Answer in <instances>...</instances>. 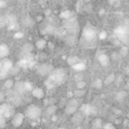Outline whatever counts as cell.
<instances>
[{"instance_id": "6da1fadb", "label": "cell", "mask_w": 129, "mask_h": 129, "mask_svg": "<svg viewBox=\"0 0 129 129\" xmlns=\"http://www.w3.org/2000/svg\"><path fill=\"white\" fill-rule=\"evenodd\" d=\"M66 78V71L63 69H56L52 70L49 74V78L47 81V84H50L51 86H58L60 85Z\"/></svg>"}, {"instance_id": "7a4b0ae2", "label": "cell", "mask_w": 129, "mask_h": 129, "mask_svg": "<svg viewBox=\"0 0 129 129\" xmlns=\"http://www.w3.org/2000/svg\"><path fill=\"white\" fill-rule=\"evenodd\" d=\"M114 35L121 41V43L126 45L129 44V28L125 24L119 25L117 28H115Z\"/></svg>"}, {"instance_id": "3957f363", "label": "cell", "mask_w": 129, "mask_h": 129, "mask_svg": "<svg viewBox=\"0 0 129 129\" xmlns=\"http://www.w3.org/2000/svg\"><path fill=\"white\" fill-rule=\"evenodd\" d=\"M40 115H41V109L34 104L28 105L24 112V116L30 120H37L40 117Z\"/></svg>"}, {"instance_id": "277c9868", "label": "cell", "mask_w": 129, "mask_h": 129, "mask_svg": "<svg viewBox=\"0 0 129 129\" xmlns=\"http://www.w3.org/2000/svg\"><path fill=\"white\" fill-rule=\"evenodd\" d=\"M82 36H83V39L88 42V43H93L96 41V38L98 36L97 34V31L94 27L90 26V25H87L84 29H83V32H82Z\"/></svg>"}, {"instance_id": "5b68a950", "label": "cell", "mask_w": 129, "mask_h": 129, "mask_svg": "<svg viewBox=\"0 0 129 129\" xmlns=\"http://www.w3.org/2000/svg\"><path fill=\"white\" fill-rule=\"evenodd\" d=\"M80 102L77 100V98L73 97V98H70V100L67 102L66 106H64V113L67 115H73L80 107Z\"/></svg>"}, {"instance_id": "8992f818", "label": "cell", "mask_w": 129, "mask_h": 129, "mask_svg": "<svg viewBox=\"0 0 129 129\" xmlns=\"http://www.w3.org/2000/svg\"><path fill=\"white\" fill-rule=\"evenodd\" d=\"M62 24H63V27L72 34H74L76 30H78V19L75 16H71L70 18L63 20Z\"/></svg>"}, {"instance_id": "52a82bcc", "label": "cell", "mask_w": 129, "mask_h": 129, "mask_svg": "<svg viewBox=\"0 0 129 129\" xmlns=\"http://www.w3.org/2000/svg\"><path fill=\"white\" fill-rule=\"evenodd\" d=\"M79 111H81V112L85 115V117H88V116L97 114V110H96V108H95L93 105L88 104V103L82 104V105L79 107Z\"/></svg>"}, {"instance_id": "ba28073f", "label": "cell", "mask_w": 129, "mask_h": 129, "mask_svg": "<svg viewBox=\"0 0 129 129\" xmlns=\"http://www.w3.org/2000/svg\"><path fill=\"white\" fill-rule=\"evenodd\" d=\"M24 114H22V113H14V115L11 117V124H12V126L13 127H15V128H17V127H20L21 125H22V123H23V121H24Z\"/></svg>"}, {"instance_id": "9c48e42d", "label": "cell", "mask_w": 129, "mask_h": 129, "mask_svg": "<svg viewBox=\"0 0 129 129\" xmlns=\"http://www.w3.org/2000/svg\"><path fill=\"white\" fill-rule=\"evenodd\" d=\"M52 71V67L49 64V63H41L37 67L36 69V72L39 76H46V75H49Z\"/></svg>"}, {"instance_id": "30bf717a", "label": "cell", "mask_w": 129, "mask_h": 129, "mask_svg": "<svg viewBox=\"0 0 129 129\" xmlns=\"http://www.w3.org/2000/svg\"><path fill=\"white\" fill-rule=\"evenodd\" d=\"M72 122L75 124V125H80L84 120H85V115L81 112V111H76L73 115H72Z\"/></svg>"}, {"instance_id": "8fae6325", "label": "cell", "mask_w": 129, "mask_h": 129, "mask_svg": "<svg viewBox=\"0 0 129 129\" xmlns=\"http://www.w3.org/2000/svg\"><path fill=\"white\" fill-rule=\"evenodd\" d=\"M31 95H32V97H34L36 99H43L44 98V91L42 88L36 87V88H33L31 90Z\"/></svg>"}, {"instance_id": "7c38bea8", "label": "cell", "mask_w": 129, "mask_h": 129, "mask_svg": "<svg viewBox=\"0 0 129 129\" xmlns=\"http://www.w3.org/2000/svg\"><path fill=\"white\" fill-rule=\"evenodd\" d=\"M98 60H99L101 66L107 67L109 64V62H110V56L108 54H106V53H101V54L98 55Z\"/></svg>"}, {"instance_id": "4fadbf2b", "label": "cell", "mask_w": 129, "mask_h": 129, "mask_svg": "<svg viewBox=\"0 0 129 129\" xmlns=\"http://www.w3.org/2000/svg\"><path fill=\"white\" fill-rule=\"evenodd\" d=\"M1 60H2V69H1V70H4V71H6V72H9V70L13 67L12 60H10V59L7 58V57L1 58Z\"/></svg>"}, {"instance_id": "5bb4252c", "label": "cell", "mask_w": 129, "mask_h": 129, "mask_svg": "<svg viewBox=\"0 0 129 129\" xmlns=\"http://www.w3.org/2000/svg\"><path fill=\"white\" fill-rule=\"evenodd\" d=\"M9 47L7 44L5 43H1L0 44V58H4V57H7L9 55Z\"/></svg>"}, {"instance_id": "9a60e30c", "label": "cell", "mask_w": 129, "mask_h": 129, "mask_svg": "<svg viewBox=\"0 0 129 129\" xmlns=\"http://www.w3.org/2000/svg\"><path fill=\"white\" fill-rule=\"evenodd\" d=\"M46 40L44 39V38H39V39H37L36 40V42H35V47L37 48V49H43L45 46H46Z\"/></svg>"}, {"instance_id": "2e32d148", "label": "cell", "mask_w": 129, "mask_h": 129, "mask_svg": "<svg viewBox=\"0 0 129 129\" xmlns=\"http://www.w3.org/2000/svg\"><path fill=\"white\" fill-rule=\"evenodd\" d=\"M72 68H73L75 71H77V72H83V71L86 69V64H85L84 62H82V61L79 60L78 62H76L75 64H73Z\"/></svg>"}, {"instance_id": "e0dca14e", "label": "cell", "mask_w": 129, "mask_h": 129, "mask_svg": "<svg viewBox=\"0 0 129 129\" xmlns=\"http://www.w3.org/2000/svg\"><path fill=\"white\" fill-rule=\"evenodd\" d=\"M73 94H74V97L75 98H83L85 95H86V90L85 89H77L73 91Z\"/></svg>"}, {"instance_id": "ac0fdd59", "label": "cell", "mask_w": 129, "mask_h": 129, "mask_svg": "<svg viewBox=\"0 0 129 129\" xmlns=\"http://www.w3.org/2000/svg\"><path fill=\"white\" fill-rule=\"evenodd\" d=\"M56 110H57V106L55 105V104H49V105H47V107H46V113L48 114V115H53V114H55V112H56Z\"/></svg>"}, {"instance_id": "d6986e66", "label": "cell", "mask_w": 129, "mask_h": 129, "mask_svg": "<svg viewBox=\"0 0 129 129\" xmlns=\"http://www.w3.org/2000/svg\"><path fill=\"white\" fill-rule=\"evenodd\" d=\"M22 23L25 25V26H33L34 25V23H35V20L34 19H32L29 15H27L24 19H23V21H22Z\"/></svg>"}, {"instance_id": "ffe728a7", "label": "cell", "mask_w": 129, "mask_h": 129, "mask_svg": "<svg viewBox=\"0 0 129 129\" xmlns=\"http://www.w3.org/2000/svg\"><path fill=\"white\" fill-rule=\"evenodd\" d=\"M103 85H104V82L101 80V79H96L94 82H93V88L94 89H96V90H101L102 89V87H103Z\"/></svg>"}, {"instance_id": "44dd1931", "label": "cell", "mask_w": 129, "mask_h": 129, "mask_svg": "<svg viewBox=\"0 0 129 129\" xmlns=\"http://www.w3.org/2000/svg\"><path fill=\"white\" fill-rule=\"evenodd\" d=\"M103 126V122H102V119L100 118H96L95 120H93L92 122V127L95 128V129H99V128H102Z\"/></svg>"}, {"instance_id": "7402d4cb", "label": "cell", "mask_w": 129, "mask_h": 129, "mask_svg": "<svg viewBox=\"0 0 129 129\" xmlns=\"http://www.w3.org/2000/svg\"><path fill=\"white\" fill-rule=\"evenodd\" d=\"M71 16H73V13L70 11V10H64V11H62V12H60L59 13V18L60 19H62V20H66V19H68V18H70Z\"/></svg>"}, {"instance_id": "603a6c76", "label": "cell", "mask_w": 129, "mask_h": 129, "mask_svg": "<svg viewBox=\"0 0 129 129\" xmlns=\"http://www.w3.org/2000/svg\"><path fill=\"white\" fill-rule=\"evenodd\" d=\"M126 97H127V92H125V91H119V92H117V94L115 95V99H116L117 101H122V100H124Z\"/></svg>"}, {"instance_id": "cb8c5ba5", "label": "cell", "mask_w": 129, "mask_h": 129, "mask_svg": "<svg viewBox=\"0 0 129 129\" xmlns=\"http://www.w3.org/2000/svg\"><path fill=\"white\" fill-rule=\"evenodd\" d=\"M13 86H14V81H13L12 79H7V80H5V82H4V84H3V87H4L5 89H7V90L12 89Z\"/></svg>"}, {"instance_id": "d4e9b609", "label": "cell", "mask_w": 129, "mask_h": 129, "mask_svg": "<svg viewBox=\"0 0 129 129\" xmlns=\"http://www.w3.org/2000/svg\"><path fill=\"white\" fill-rule=\"evenodd\" d=\"M115 78H116V76H115L114 74L108 75V76L106 77L105 81H104V84H105V85H110V84H112V83L115 81Z\"/></svg>"}, {"instance_id": "484cf974", "label": "cell", "mask_w": 129, "mask_h": 129, "mask_svg": "<svg viewBox=\"0 0 129 129\" xmlns=\"http://www.w3.org/2000/svg\"><path fill=\"white\" fill-rule=\"evenodd\" d=\"M33 49V45L31 43H25L23 46H22V50L25 52V53H30Z\"/></svg>"}, {"instance_id": "4316f807", "label": "cell", "mask_w": 129, "mask_h": 129, "mask_svg": "<svg viewBox=\"0 0 129 129\" xmlns=\"http://www.w3.org/2000/svg\"><path fill=\"white\" fill-rule=\"evenodd\" d=\"M19 71H20V67H19L18 64H17V66H13V67L9 70L8 74L11 75V76H15V75H17V74L19 73Z\"/></svg>"}, {"instance_id": "83f0119b", "label": "cell", "mask_w": 129, "mask_h": 129, "mask_svg": "<svg viewBox=\"0 0 129 129\" xmlns=\"http://www.w3.org/2000/svg\"><path fill=\"white\" fill-rule=\"evenodd\" d=\"M86 86H87V83H86V81L84 79L83 80H79V81L76 82V88L77 89H85Z\"/></svg>"}, {"instance_id": "f1b7e54d", "label": "cell", "mask_w": 129, "mask_h": 129, "mask_svg": "<svg viewBox=\"0 0 129 129\" xmlns=\"http://www.w3.org/2000/svg\"><path fill=\"white\" fill-rule=\"evenodd\" d=\"M80 59H79V57L78 56H76V55H72V56H69L68 57V63L72 67L73 64H75L76 62H78Z\"/></svg>"}, {"instance_id": "f546056e", "label": "cell", "mask_w": 129, "mask_h": 129, "mask_svg": "<svg viewBox=\"0 0 129 129\" xmlns=\"http://www.w3.org/2000/svg\"><path fill=\"white\" fill-rule=\"evenodd\" d=\"M83 10L86 12H91V11H93V5L90 2H86V3H84Z\"/></svg>"}, {"instance_id": "4dcf8cb0", "label": "cell", "mask_w": 129, "mask_h": 129, "mask_svg": "<svg viewBox=\"0 0 129 129\" xmlns=\"http://www.w3.org/2000/svg\"><path fill=\"white\" fill-rule=\"evenodd\" d=\"M84 1L83 0H80V1H78V3L76 4V9H77V11H80V10H82L83 9V6H84Z\"/></svg>"}, {"instance_id": "1f68e13d", "label": "cell", "mask_w": 129, "mask_h": 129, "mask_svg": "<svg viewBox=\"0 0 129 129\" xmlns=\"http://www.w3.org/2000/svg\"><path fill=\"white\" fill-rule=\"evenodd\" d=\"M107 36H108V33H107L105 30H102V31L99 33V35H98V37H99L100 39H105V38H107Z\"/></svg>"}, {"instance_id": "d6a6232c", "label": "cell", "mask_w": 129, "mask_h": 129, "mask_svg": "<svg viewBox=\"0 0 129 129\" xmlns=\"http://www.w3.org/2000/svg\"><path fill=\"white\" fill-rule=\"evenodd\" d=\"M102 128H105V129H114V128H115V126H114L112 123L108 122V123H105V124H103Z\"/></svg>"}, {"instance_id": "836d02e7", "label": "cell", "mask_w": 129, "mask_h": 129, "mask_svg": "<svg viewBox=\"0 0 129 129\" xmlns=\"http://www.w3.org/2000/svg\"><path fill=\"white\" fill-rule=\"evenodd\" d=\"M24 89H25V91H31L33 89V87H32V85L30 83L24 82Z\"/></svg>"}, {"instance_id": "e575fe53", "label": "cell", "mask_w": 129, "mask_h": 129, "mask_svg": "<svg viewBox=\"0 0 129 129\" xmlns=\"http://www.w3.org/2000/svg\"><path fill=\"white\" fill-rule=\"evenodd\" d=\"M23 32H20V31H17V32H15L14 33V35H13V37L14 38H17V39H19V38H22L23 37Z\"/></svg>"}, {"instance_id": "d590c367", "label": "cell", "mask_w": 129, "mask_h": 129, "mask_svg": "<svg viewBox=\"0 0 129 129\" xmlns=\"http://www.w3.org/2000/svg\"><path fill=\"white\" fill-rule=\"evenodd\" d=\"M118 55H119V53H118L117 51H113V52L111 53V55H110V59L116 60V59L118 58Z\"/></svg>"}, {"instance_id": "8d00e7d4", "label": "cell", "mask_w": 129, "mask_h": 129, "mask_svg": "<svg viewBox=\"0 0 129 129\" xmlns=\"http://www.w3.org/2000/svg\"><path fill=\"white\" fill-rule=\"evenodd\" d=\"M75 80H76V82L79 81V80H83V74H82L81 72H78V73L75 75Z\"/></svg>"}, {"instance_id": "74e56055", "label": "cell", "mask_w": 129, "mask_h": 129, "mask_svg": "<svg viewBox=\"0 0 129 129\" xmlns=\"http://www.w3.org/2000/svg\"><path fill=\"white\" fill-rule=\"evenodd\" d=\"M43 18H44V16H43V15H37V16L35 17V19H34V20H35L36 22H40V21H42V20H43Z\"/></svg>"}, {"instance_id": "f35d334b", "label": "cell", "mask_w": 129, "mask_h": 129, "mask_svg": "<svg viewBox=\"0 0 129 129\" xmlns=\"http://www.w3.org/2000/svg\"><path fill=\"white\" fill-rule=\"evenodd\" d=\"M50 15H52V11H51L50 9H46V10L44 11V16H47V17H49Z\"/></svg>"}, {"instance_id": "ab89813d", "label": "cell", "mask_w": 129, "mask_h": 129, "mask_svg": "<svg viewBox=\"0 0 129 129\" xmlns=\"http://www.w3.org/2000/svg\"><path fill=\"white\" fill-rule=\"evenodd\" d=\"M66 104H67V101H66V99H62L61 101H59V107H60V108L64 107V106H66Z\"/></svg>"}, {"instance_id": "60d3db41", "label": "cell", "mask_w": 129, "mask_h": 129, "mask_svg": "<svg viewBox=\"0 0 129 129\" xmlns=\"http://www.w3.org/2000/svg\"><path fill=\"white\" fill-rule=\"evenodd\" d=\"M6 6V1L5 0H0V9L4 8Z\"/></svg>"}, {"instance_id": "b9f144b4", "label": "cell", "mask_w": 129, "mask_h": 129, "mask_svg": "<svg viewBox=\"0 0 129 129\" xmlns=\"http://www.w3.org/2000/svg\"><path fill=\"white\" fill-rule=\"evenodd\" d=\"M46 45H48V47H49L50 49H53V47H54L53 43H51V42H47V43H46Z\"/></svg>"}, {"instance_id": "7bdbcfd3", "label": "cell", "mask_w": 129, "mask_h": 129, "mask_svg": "<svg viewBox=\"0 0 129 129\" xmlns=\"http://www.w3.org/2000/svg\"><path fill=\"white\" fill-rule=\"evenodd\" d=\"M3 100H4V95H3V93H0V103L3 102Z\"/></svg>"}, {"instance_id": "ee69618b", "label": "cell", "mask_w": 129, "mask_h": 129, "mask_svg": "<svg viewBox=\"0 0 129 129\" xmlns=\"http://www.w3.org/2000/svg\"><path fill=\"white\" fill-rule=\"evenodd\" d=\"M104 12H105V11H104V9H102V10H100V11H99V14H100V15H103V14H104Z\"/></svg>"}, {"instance_id": "f6af8a7d", "label": "cell", "mask_w": 129, "mask_h": 129, "mask_svg": "<svg viewBox=\"0 0 129 129\" xmlns=\"http://www.w3.org/2000/svg\"><path fill=\"white\" fill-rule=\"evenodd\" d=\"M108 1H109V2H110V3H111V4H113V3H114V2H117V1H118V0H108Z\"/></svg>"}, {"instance_id": "bcb514c9", "label": "cell", "mask_w": 129, "mask_h": 129, "mask_svg": "<svg viewBox=\"0 0 129 129\" xmlns=\"http://www.w3.org/2000/svg\"><path fill=\"white\" fill-rule=\"evenodd\" d=\"M2 69V60H0V70Z\"/></svg>"}, {"instance_id": "7dc6e473", "label": "cell", "mask_w": 129, "mask_h": 129, "mask_svg": "<svg viewBox=\"0 0 129 129\" xmlns=\"http://www.w3.org/2000/svg\"><path fill=\"white\" fill-rule=\"evenodd\" d=\"M83 1H84L85 3H86V2H90V0H83Z\"/></svg>"}]
</instances>
